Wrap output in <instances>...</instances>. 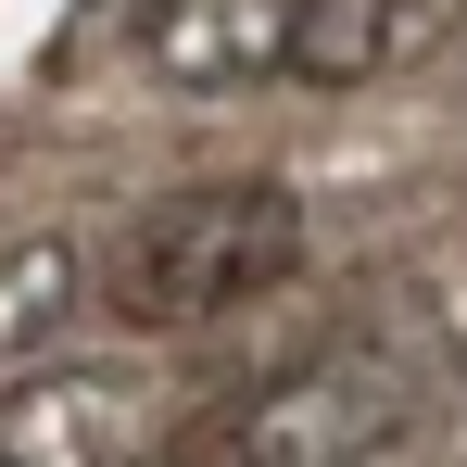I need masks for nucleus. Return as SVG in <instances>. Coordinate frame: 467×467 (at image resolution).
<instances>
[{
	"label": "nucleus",
	"mask_w": 467,
	"mask_h": 467,
	"mask_svg": "<svg viewBox=\"0 0 467 467\" xmlns=\"http://www.w3.org/2000/svg\"><path fill=\"white\" fill-rule=\"evenodd\" d=\"M278 51H291V0H164L152 13V77L164 88L278 77Z\"/></svg>",
	"instance_id": "4"
},
{
	"label": "nucleus",
	"mask_w": 467,
	"mask_h": 467,
	"mask_svg": "<svg viewBox=\"0 0 467 467\" xmlns=\"http://www.w3.org/2000/svg\"><path fill=\"white\" fill-rule=\"evenodd\" d=\"M291 265H304V202L278 177H215V190H177L164 215L127 228L114 316H140V328H215V316L265 304Z\"/></svg>",
	"instance_id": "1"
},
{
	"label": "nucleus",
	"mask_w": 467,
	"mask_h": 467,
	"mask_svg": "<svg viewBox=\"0 0 467 467\" xmlns=\"http://www.w3.org/2000/svg\"><path fill=\"white\" fill-rule=\"evenodd\" d=\"M391 64V0H291V51H278V77L304 88H367Z\"/></svg>",
	"instance_id": "6"
},
{
	"label": "nucleus",
	"mask_w": 467,
	"mask_h": 467,
	"mask_svg": "<svg viewBox=\"0 0 467 467\" xmlns=\"http://www.w3.org/2000/svg\"><path fill=\"white\" fill-rule=\"evenodd\" d=\"M404 430H417V379L391 354H304L202 430V467H379Z\"/></svg>",
	"instance_id": "2"
},
{
	"label": "nucleus",
	"mask_w": 467,
	"mask_h": 467,
	"mask_svg": "<svg viewBox=\"0 0 467 467\" xmlns=\"http://www.w3.org/2000/svg\"><path fill=\"white\" fill-rule=\"evenodd\" d=\"M164 442V391L140 367H26L0 391V467H140Z\"/></svg>",
	"instance_id": "3"
},
{
	"label": "nucleus",
	"mask_w": 467,
	"mask_h": 467,
	"mask_svg": "<svg viewBox=\"0 0 467 467\" xmlns=\"http://www.w3.org/2000/svg\"><path fill=\"white\" fill-rule=\"evenodd\" d=\"M77 316H88V253H77V240H64V228L0 240V367H38Z\"/></svg>",
	"instance_id": "5"
}]
</instances>
